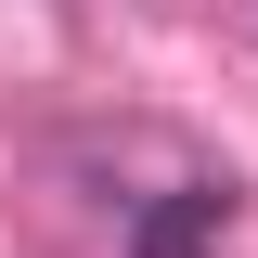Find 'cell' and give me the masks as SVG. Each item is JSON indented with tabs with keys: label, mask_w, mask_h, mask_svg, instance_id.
<instances>
[{
	"label": "cell",
	"mask_w": 258,
	"mask_h": 258,
	"mask_svg": "<svg viewBox=\"0 0 258 258\" xmlns=\"http://www.w3.org/2000/svg\"><path fill=\"white\" fill-rule=\"evenodd\" d=\"M220 232H232V194L220 181H181L168 207L129 220V258H220Z\"/></svg>",
	"instance_id": "6da1fadb"
}]
</instances>
